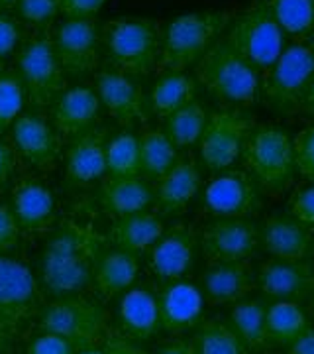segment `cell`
<instances>
[{
  "label": "cell",
  "mask_w": 314,
  "mask_h": 354,
  "mask_svg": "<svg viewBox=\"0 0 314 354\" xmlns=\"http://www.w3.org/2000/svg\"><path fill=\"white\" fill-rule=\"evenodd\" d=\"M104 239L85 223L65 218L51 230L38 260V281L53 299L83 295L92 286Z\"/></svg>",
  "instance_id": "obj_1"
},
{
  "label": "cell",
  "mask_w": 314,
  "mask_h": 354,
  "mask_svg": "<svg viewBox=\"0 0 314 354\" xmlns=\"http://www.w3.org/2000/svg\"><path fill=\"white\" fill-rule=\"evenodd\" d=\"M228 10H202L173 18L161 32V46L155 71L179 73L195 65L213 48L232 22Z\"/></svg>",
  "instance_id": "obj_2"
},
{
  "label": "cell",
  "mask_w": 314,
  "mask_h": 354,
  "mask_svg": "<svg viewBox=\"0 0 314 354\" xmlns=\"http://www.w3.org/2000/svg\"><path fill=\"white\" fill-rule=\"evenodd\" d=\"M195 71L214 99L232 106H251L262 95V73L226 39H218L197 62Z\"/></svg>",
  "instance_id": "obj_3"
},
{
  "label": "cell",
  "mask_w": 314,
  "mask_h": 354,
  "mask_svg": "<svg viewBox=\"0 0 314 354\" xmlns=\"http://www.w3.org/2000/svg\"><path fill=\"white\" fill-rule=\"evenodd\" d=\"M101 38L112 67L130 77H146L157 65L161 28L151 18L120 16L104 22Z\"/></svg>",
  "instance_id": "obj_4"
},
{
  "label": "cell",
  "mask_w": 314,
  "mask_h": 354,
  "mask_svg": "<svg viewBox=\"0 0 314 354\" xmlns=\"http://www.w3.org/2000/svg\"><path fill=\"white\" fill-rule=\"evenodd\" d=\"M314 79V38L291 41L271 69L262 75V97L277 114L302 113L304 95Z\"/></svg>",
  "instance_id": "obj_5"
},
{
  "label": "cell",
  "mask_w": 314,
  "mask_h": 354,
  "mask_svg": "<svg viewBox=\"0 0 314 354\" xmlns=\"http://www.w3.org/2000/svg\"><path fill=\"white\" fill-rule=\"evenodd\" d=\"M246 171L259 189L279 195L289 187L297 174L293 140L285 128L275 124H255L242 150Z\"/></svg>",
  "instance_id": "obj_6"
},
{
  "label": "cell",
  "mask_w": 314,
  "mask_h": 354,
  "mask_svg": "<svg viewBox=\"0 0 314 354\" xmlns=\"http://www.w3.org/2000/svg\"><path fill=\"white\" fill-rule=\"evenodd\" d=\"M224 39L262 75L273 67L287 46V36L267 0H251L242 12L234 14Z\"/></svg>",
  "instance_id": "obj_7"
},
{
  "label": "cell",
  "mask_w": 314,
  "mask_h": 354,
  "mask_svg": "<svg viewBox=\"0 0 314 354\" xmlns=\"http://www.w3.org/2000/svg\"><path fill=\"white\" fill-rule=\"evenodd\" d=\"M38 329L53 333L73 344L75 351L101 346L110 330L108 311L85 295H67L41 307Z\"/></svg>",
  "instance_id": "obj_8"
},
{
  "label": "cell",
  "mask_w": 314,
  "mask_h": 354,
  "mask_svg": "<svg viewBox=\"0 0 314 354\" xmlns=\"http://www.w3.org/2000/svg\"><path fill=\"white\" fill-rule=\"evenodd\" d=\"M18 75L24 83L28 101L36 109H48L61 97L67 79L48 30L28 39L18 51Z\"/></svg>",
  "instance_id": "obj_9"
},
{
  "label": "cell",
  "mask_w": 314,
  "mask_h": 354,
  "mask_svg": "<svg viewBox=\"0 0 314 354\" xmlns=\"http://www.w3.org/2000/svg\"><path fill=\"white\" fill-rule=\"evenodd\" d=\"M43 305V290L32 270L0 254V323L16 337Z\"/></svg>",
  "instance_id": "obj_10"
},
{
  "label": "cell",
  "mask_w": 314,
  "mask_h": 354,
  "mask_svg": "<svg viewBox=\"0 0 314 354\" xmlns=\"http://www.w3.org/2000/svg\"><path fill=\"white\" fill-rule=\"evenodd\" d=\"M255 128L253 116L238 106H224L208 114L199 140L202 164L210 171H226L239 158L246 140Z\"/></svg>",
  "instance_id": "obj_11"
},
{
  "label": "cell",
  "mask_w": 314,
  "mask_h": 354,
  "mask_svg": "<svg viewBox=\"0 0 314 354\" xmlns=\"http://www.w3.org/2000/svg\"><path fill=\"white\" fill-rule=\"evenodd\" d=\"M202 209L214 218H251L262 211V189L246 169H226L204 187Z\"/></svg>",
  "instance_id": "obj_12"
},
{
  "label": "cell",
  "mask_w": 314,
  "mask_h": 354,
  "mask_svg": "<svg viewBox=\"0 0 314 354\" xmlns=\"http://www.w3.org/2000/svg\"><path fill=\"white\" fill-rule=\"evenodd\" d=\"M201 248L208 264L250 260L259 242V227L251 218H214L201 232Z\"/></svg>",
  "instance_id": "obj_13"
},
{
  "label": "cell",
  "mask_w": 314,
  "mask_h": 354,
  "mask_svg": "<svg viewBox=\"0 0 314 354\" xmlns=\"http://www.w3.org/2000/svg\"><path fill=\"white\" fill-rule=\"evenodd\" d=\"M197 230L187 223H177L164 230L159 241L148 250V270L159 286L187 278L197 256Z\"/></svg>",
  "instance_id": "obj_14"
},
{
  "label": "cell",
  "mask_w": 314,
  "mask_h": 354,
  "mask_svg": "<svg viewBox=\"0 0 314 354\" xmlns=\"http://www.w3.org/2000/svg\"><path fill=\"white\" fill-rule=\"evenodd\" d=\"M101 28L90 20H65L55 36L53 48L65 75L83 77L92 73L101 55Z\"/></svg>",
  "instance_id": "obj_15"
},
{
  "label": "cell",
  "mask_w": 314,
  "mask_h": 354,
  "mask_svg": "<svg viewBox=\"0 0 314 354\" xmlns=\"http://www.w3.org/2000/svg\"><path fill=\"white\" fill-rule=\"evenodd\" d=\"M8 205L26 239L50 234L55 225V197L39 177L22 176L14 179Z\"/></svg>",
  "instance_id": "obj_16"
},
{
  "label": "cell",
  "mask_w": 314,
  "mask_h": 354,
  "mask_svg": "<svg viewBox=\"0 0 314 354\" xmlns=\"http://www.w3.org/2000/svg\"><path fill=\"white\" fill-rule=\"evenodd\" d=\"M95 91L101 99V104H104V109L120 127L132 128L138 122L148 120L150 101L146 99L134 77L126 75L116 67H102L97 73Z\"/></svg>",
  "instance_id": "obj_17"
},
{
  "label": "cell",
  "mask_w": 314,
  "mask_h": 354,
  "mask_svg": "<svg viewBox=\"0 0 314 354\" xmlns=\"http://www.w3.org/2000/svg\"><path fill=\"white\" fill-rule=\"evenodd\" d=\"M10 140L16 153L39 171H51L61 156V136L41 114H20L10 127Z\"/></svg>",
  "instance_id": "obj_18"
},
{
  "label": "cell",
  "mask_w": 314,
  "mask_h": 354,
  "mask_svg": "<svg viewBox=\"0 0 314 354\" xmlns=\"http://www.w3.org/2000/svg\"><path fill=\"white\" fill-rule=\"evenodd\" d=\"M204 304L206 299L202 290L188 279L183 278L164 283L157 291L161 329L169 335H181L188 329H197L204 315Z\"/></svg>",
  "instance_id": "obj_19"
},
{
  "label": "cell",
  "mask_w": 314,
  "mask_h": 354,
  "mask_svg": "<svg viewBox=\"0 0 314 354\" xmlns=\"http://www.w3.org/2000/svg\"><path fill=\"white\" fill-rule=\"evenodd\" d=\"M255 279L265 297L273 301H295L311 297L314 291V266L304 262H287L269 258L255 272Z\"/></svg>",
  "instance_id": "obj_20"
},
{
  "label": "cell",
  "mask_w": 314,
  "mask_h": 354,
  "mask_svg": "<svg viewBox=\"0 0 314 354\" xmlns=\"http://www.w3.org/2000/svg\"><path fill=\"white\" fill-rule=\"evenodd\" d=\"M259 242L275 260L304 262L314 256V234L311 228L287 215H271L259 227Z\"/></svg>",
  "instance_id": "obj_21"
},
{
  "label": "cell",
  "mask_w": 314,
  "mask_h": 354,
  "mask_svg": "<svg viewBox=\"0 0 314 354\" xmlns=\"http://www.w3.org/2000/svg\"><path fill=\"white\" fill-rule=\"evenodd\" d=\"M106 128L92 127L71 138L65 150V177L69 185L85 187L106 174Z\"/></svg>",
  "instance_id": "obj_22"
},
{
  "label": "cell",
  "mask_w": 314,
  "mask_h": 354,
  "mask_svg": "<svg viewBox=\"0 0 314 354\" xmlns=\"http://www.w3.org/2000/svg\"><path fill=\"white\" fill-rule=\"evenodd\" d=\"M257 286L250 260L208 264L202 274V293L206 304L234 305L244 301Z\"/></svg>",
  "instance_id": "obj_23"
},
{
  "label": "cell",
  "mask_w": 314,
  "mask_h": 354,
  "mask_svg": "<svg viewBox=\"0 0 314 354\" xmlns=\"http://www.w3.org/2000/svg\"><path fill=\"white\" fill-rule=\"evenodd\" d=\"M201 183L202 176L199 164L195 162V158L183 156L165 176L155 179L153 203L157 205L161 215H179L199 193Z\"/></svg>",
  "instance_id": "obj_24"
},
{
  "label": "cell",
  "mask_w": 314,
  "mask_h": 354,
  "mask_svg": "<svg viewBox=\"0 0 314 354\" xmlns=\"http://www.w3.org/2000/svg\"><path fill=\"white\" fill-rule=\"evenodd\" d=\"M101 113V99L90 87H73L63 91L61 97L53 102L51 120L61 138H75L95 127Z\"/></svg>",
  "instance_id": "obj_25"
},
{
  "label": "cell",
  "mask_w": 314,
  "mask_h": 354,
  "mask_svg": "<svg viewBox=\"0 0 314 354\" xmlns=\"http://www.w3.org/2000/svg\"><path fill=\"white\" fill-rule=\"evenodd\" d=\"M120 330L134 341H148L161 329L157 293L148 286H132L118 301Z\"/></svg>",
  "instance_id": "obj_26"
},
{
  "label": "cell",
  "mask_w": 314,
  "mask_h": 354,
  "mask_svg": "<svg viewBox=\"0 0 314 354\" xmlns=\"http://www.w3.org/2000/svg\"><path fill=\"white\" fill-rule=\"evenodd\" d=\"M153 187L144 177H108L101 185V203L114 218L148 211L153 203Z\"/></svg>",
  "instance_id": "obj_27"
},
{
  "label": "cell",
  "mask_w": 314,
  "mask_h": 354,
  "mask_svg": "<svg viewBox=\"0 0 314 354\" xmlns=\"http://www.w3.org/2000/svg\"><path fill=\"white\" fill-rule=\"evenodd\" d=\"M139 274V260L136 254L114 248L102 256L95 268L92 286L97 288L102 299H112L122 295L126 290L134 286Z\"/></svg>",
  "instance_id": "obj_28"
},
{
  "label": "cell",
  "mask_w": 314,
  "mask_h": 354,
  "mask_svg": "<svg viewBox=\"0 0 314 354\" xmlns=\"http://www.w3.org/2000/svg\"><path fill=\"white\" fill-rule=\"evenodd\" d=\"M164 230V221L159 216L150 211H141L114 218L108 239L116 244V248L138 256L148 252L159 241Z\"/></svg>",
  "instance_id": "obj_29"
},
{
  "label": "cell",
  "mask_w": 314,
  "mask_h": 354,
  "mask_svg": "<svg viewBox=\"0 0 314 354\" xmlns=\"http://www.w3.org/2000/svg\"><path fill=\"white\" fill-rule=\"evenodd\" d=\"M265 313H267V301L264 299H244L234 304V307L230 309L228 323L251 353H262L271 348L265 329Z\"/></svg>",
  "instance_id": "obj_30"
},
{
  "label": "cell",
  "mask_w": 314,
  "mask_h": 354,
  "mask_svg": "<svg viewBox=\"0 0 314 354\" xmlns=\"http://www.w3.org/2000/svg\"><path fill=\"white\" fill-rule=\"evenodd\" d=\"M197 97V81L185 71L164 73L155 81L150 93L151 113L159 118H167Z\"/></svg>",
  "instance_id": "obj_31"
},
{
  "label": "cell",
  "mask_w": 314,
  "mask_h": 354,
  "mask_svg": "<svg viewBox=\"0 0 314 354\" xmlns=\"http://www.w3.org/2000/svg\"><path fill=\"white\" fill-rule=\"evenodd\" d=\"M139 140V165L144 179H159L165 176L177 160V146L159 128H144Z\"/></svg>",
  "instance_id": "obj_32"
},
{
  "label": "cell",
  "mask_w": 314,
  "mask_h": 354,
  "mask_svg": "<svg viewBox=\"0 0 314 354\" xmlns=\"http://www.w3.org/2000/svg\"><path fill=\"white\" fill-rule=\"evenodd\" d=\"M308 325H311L308 317L299 304L295 301L267 304L265 329L271 346H289Z\"/></svg>",
  "instance_id": "obj_33"
},
{
  "label": "cell",
  "mask_w": 314,
  "mask_h": 354,
  "mask_svg": "<svg viewBox=\"0 0 314 354\" xmlns=\"http://www.w3.org/2000/svg\"><path fill=\"white\" fill-rule=\"evenodd\" d=\"M193 344L199 354H251L230 323L220 317L202 319L193 335Z\"/></svg>",
  "instance_id": "obj_34"
},
{
  "label": "cell",
  "mask_w": 314,
  "mask_h": 354,
  "mask_svg": "<svg viewBox=\"0 0 314 354\" xmlns=\"http://www.w3.org/2000/svg\"><path fill=\"white\" fill-rule=\"evenodd\" d=\"M267 4L287 38H314V0H267Z\"/></svg>",
  "instance_id": "obj_35"
},
{
  "label": "cell",
  "mask_w": 314,
  "mask_h": 354,
  "mask_svg": "<svg viewBox=\"0 0 314 354\" xmlns=\"http://www.w3.org/2000/svg\"><path fill=\"white\" fill-rule=\"evenodd\" d=\"M206 120H208V113L195 99L165 118V134L177 148H188L201 140Z\"/></svg>",
  "instance_id": "obj_36"
},
{
  "label": "cell",
  "mask_w": 314,
  "mask_h": 354,
  "mask_svg": "<svg viewBox=\"0 0 314 354\" xmlns=\"http://www.w3.org/2000/svg\"><path fill=\"white\" fill-rule=\"evenodd\" d=\"M106 171L110 177L141 176L139 140L136 134L124 130L106 142Z\"/></svg>",
  "instance_id": "obj_37"
},
{
  "label": "cell",
  "mask_w": 314,
  "mask_h": 354,
  "mask_svg": "<svg viewBox=\"0 0 314 354\" xmlns=\"http://www.w3.org/2000/svg\"><path fill=\"white\" fill-rule=\"evenodd\" d=\"M26 102V87L18 71L0 75V134L12 127L14 120L22 114Z\"/></svg>",
  "instance_id": "obj_38"
},
{
  "label": "cell",
  "mask_w": 314,
  "mask_h": 354,
  "mask_svg": "<svg viewBox=\"0 0 314 354\" xmlns=\"http://www.w3.org/2000/svg\"><path fill=\"white\" fill-rule=\"evenodd\" d=\"M18 12L28 24L46 28L61 12V0H18Z\"/></svg>",
  "instance_id": "obj_39"
},
{
  "label": "cell",
  "mask_w": 314,
  "mask_h": 354,
  "mask_svg": "<svg viewBox=\"0 0 314 354\" xmlns=\"http://www.w3.org/2000/svg\"><path fill=\"white\" fill-rule=\"evenodd\" d=\"M293 152L297 171L314 183V124L302 128L293 138Z\"/></svg>",
  "instance_id": "obj_40"
},
{
  "label": "cell",
  "mask_w": 314,
  "mask_h": 354,
  "mask_svg": "<svg viewBox=\"0 0 314 354\" xmlns=\"http://www.w3.org/2000/svg\"><path fill=\"white\" fill-rule=\"evenodd\" d=\"M289 215L314 230V185L297 189L289 199Z\"/></svg>",
  "instance_id": "obj_41"
},
{
  "label": "cell",
  "mask_w": 314,
  "mask_h": 354,
  "mask_svg": "<svg viewBox=\"0 0 314 354\" xmlns=\"http://www.w3.org/2000/svg\"><path fill=\"white\" fill-rule=\"evenodd\" d=\"M20 227L8 203H0V254L12 252L20 242Z\"/></svg>",
  "instance_id": "obj_42"
},
{
  "label": "cell",
  "mask_w": 314,
  "mask_h": 354,
  "mask_svg": "<svg viewBox=\"0 0 314 354\" xmlns=\"http://www.w3.org/2000/svg\"><path fill=\"white\" fill-rule=\"evenodd\" d=\"M77 351L73 348V344L69 341H65L63 337H57L53 333H43L39 330V335H36L28 348L26 354H75Z\"/></svg>",
  "instance_id": "obj_43"
},
{
  "label": "cell",
  "mask_w": 314,
  "mask_h": 354,
  "mask_svg": "<svg viewBox=\"0 0 314 354\" xmlns=\"http://www.w3.org/2000/svg\"><path fill=\"white\" fill-rule=\"evenodd\" d=\"M101 346L106 354H150L146 348L136 344L134 339L126 337L122 330L112 329V327L106 333Z\"/></svg>",
  "instance_id": "obj_44"
},
{
  "label": "cell",
  "mask_w": 314,
  "mask_h": 354,
  "mask_svg": "<svg viewBox=\"0 0 314 354\" xmlns=\"http://www.w3.org/2000/svg\"><path fill=\"white\" fill-rule=\"evenodd\" d=\"M20 36L22 32L16 18L0 10V59L16 50V46L20 44Z\"/></svg>",
  "instance_id": "obj_45"
},
{
  "label": "cell",
  "mask_w": 314,
  "mask_h": 354,
  "mask_svg": "<svg viewBox=\"0 0 314 354\" xmlns=\"http://www.w3.org/2000/svg\"><path fill=\"white\" fill-rule=\"evenodd\" d=\"M106 0H61V12L69 20H90Z\"/></svg>",
  "instance_id": "obj_46"
},
{
  "label": "cell",
  "mask_w": 314,
  "mask_h": 354,
  "mask_svg": "<svg viewBox=\"0 0 314 354\" xmlns=\"http://www.w3.org/2000/svg\"><path fill=\"white\" fill-rule=\"evenodd\" d=\"M16 171V150L12 144L0 138V193L12 181Z\"/></svg>",
  "instance_id": "obj_47"
},
{
  "label": "cell",
  "mask_w": 314,
  "mask_h": 354,
  "mask_svg": "<svg viewBox=\"0 0 314 354\" xmlns=\"http://www.w3.org/2000/svg\"><path fill=\"white\" fill-rule=\"evenodd\" d=\"M287 354H314V325H308L287 346Z\"/></svg>",
  "instance_id": "obj_48"
},
{
  "label": "cell",
  "mask_w": 314,
  "mask_h": 354,
  "mask_svg": "<svg viewBox=\"0 0 314 354\" xmlns=\"http://www.w3.org/2000/svg\"><path fill=\"white\" fill-rule=\"evenodd\" d=\"M153 354H199L193 341H183V339H175L171 342L161 344Z\"/></svg>",
  "instance_id": "obj_49"
},
{
  "label": "cell",
  "mask_w": 314,
  "mask_h": 354,
  "mask_svg": "<svg viewBox=\"0 0 314 354\" xmlns=\"http://www.w3.org/2000/svg\"><path fill=\"white\" fill-rule=\"evenodd\" d=\"M302 113L308 114V116H313V118H314V79L311 81V85H308V91H306V95H304V102H302Z\"/></svg>",
  "instance_id": "obj_50"
},
{
  "label": "cell",
  "mask_w": 314,
  "mask_h": 354,
  "mask_svg": "<svg viewBox=\"0 0 314 354\" xmlns=\"http://www.w3.org/2000/svg\"><path fill=\"white\" fill-rule=\"evenodd\" d=\"M12 335H10V330L6 329L2 323H0V354L8 353V348H10V342H12Z\"/></svg>",
  "instance_id": "obj_51"
},
{
  "label": "cell",
  "mask_w": 314,
  "mask_h": 354,
  "mask_svg": "<svg viewBox=\"0 0 314 354\" xmlns=\"http://www.w3.org/2000/svg\"><path fill=\"white\" fill-rule=\"evenodd\" d=\"M75 354H106L102 351V346H92V348H85V351H77Z\"/></svg>",
  "instance_id": "obj_52"
},
{
  "label": "cell",
  "mask_w": 314,
  "mask_h": 354,
  "mask_svg": "<svg viewBox=\"0 0 314 354\" xmlns=\"http://www.w3.org/2000/svg\"><path fill=\"white\" fill-rule=\"evenodd\" d=\"M16 4H18V0H0V10L4 12L6 8H12Z\"/></svg>",
  "instance_id": "obj_53"
},
{
  "label": "cell",
  "mask_w": 314,
  "mask_h": 354,
  "mask_svg": "<svg viewBox=\"0 0 314 354\" xmlns=\"http://www.w3.org/2000/svg\"><path fill=\"white\" fill-rule=\"evenodd\" d=\"M311 311H313V317H314V291H313V295H311Z\"/></svg>",
  "instance_id": "obj_54"
},
{
  "label": "cell",
  "mask_w": 314,
  "mask_h": 354,
  "mask_svg": "<svg viewBox=\"0 0 314 354\" xmlns=\"http://www.w3.org/2000/svg\"><path fill=\"white\" fill-rule=\"evenodd\" d=\"M2 73H4V62L0 59V75H2Z\"/></svg>",
  "instance_id": "obj_55"
}]
</instances>
